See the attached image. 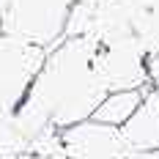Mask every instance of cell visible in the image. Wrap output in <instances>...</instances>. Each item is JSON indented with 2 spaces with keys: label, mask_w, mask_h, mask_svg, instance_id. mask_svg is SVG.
<instances>
[{
  "label": "cell",
  "mask_w": 159,
  "mask_h": 159,
  "mask_svg": "<svg viewBox=\"0 0 159 159\" xmlns=\"http://www.w3.org/2000/svg\"><path fill=\"white\" fill-rule=\"evenodd\" d=\"M96 49L99 44L82 36H66L61 44L47 49L25 102L58 132L93 118L96 107L107 96L96 71Z\"/></svg>",
  "instance_id": "1"
},
{
  "label": "cell",
  "mask_w": 159,
  "mask_h": 159,
  "mask_svg": "<svg viewBox=\"0 0 159 159\" xmlns=\"http://www.w3.org/2000/svg\"><path fill=\"white\" fill-rule=\"evenodd\" d=\"M77 0H0V33L39 49H52L69 30Z\"/></svg>",
  "instance_id": "2"
},
{
  "label": "cell",
  "mask_w": 159,
  "mask_h": 159,
  "mask_svg": "<svg viewBox=\"0 0 159 159\" xmlns=\"http://www.w3.org/2000/svg\"><path fill=\"white\" fill-rule=\"evenodd\" d=\"M44 58V49L0 33V118L11 115L28 99Z\"/></svg>",
  "instance_id": "3"
},
{
  "label": "cell",
  "mask_w": 159,
  "mask_h": 159,
  "mask_svg": "<svg viewBox=\"0 0 159 159\" xmlns=\"http://www.w3.org/2000/svg\"><path fill=\"white\" fill-rule=\"evenodd\" d=\"M96 71L104 82L107 93L112 91H145L148 80V52L140 47L134 36L118 39L96 49Z\"/></svg>",
  "instance_id": "4"
},
{
  "label": "cell",
  "mask_w": 159,
  "mask_h": 159,
  "mask_svg": "<svg viewBox=\"0 0 159 159\" xmlns=\"http://www.w3.org/2000/svg\"><path fill=\"white\" fill-rule=\"evenodd\" d=\"M61 143H63V154L69 159H129L132 157L121 129L99 124L93 118L63 129Z\"/></svg>",
  "instance_id": "5"
},
{
  "label": "cell",
  "mask_w": 159,
  "mask_h": 159,
  "mask_svg": "<svg viewBox=\"0 0 159 159\" xmlns=\"http://www.w3.org/2000/svg\"><path fill=\"white\" fill-rule=\"evenodd\" d=\"M121 134L132 154L159 151V88H145L140 107L121 126Z\"/></svg>",
  "instance_id": "6"
},
{
  "label": "cell",
  "mask_w": 159,
  "mask_h": 159,
  "mask_svg": "<svg viewBox=\"0 0 159 159\" xmlns=\"http://www.w3.org/2000/svg\"><path fill=\"white\" fill-rule=\"evenodd\" d=\"M143 93L145 91H112V93H107L104 99H102V104L96 107L93 121L121 129L129 118L134 115V110L140 107Z\"/></svg>",
  "instance_id": "7"
},
{
  "label": "cell",
  "mask_w": 159,
  "mask_h": 159,
  "mask_svg": "<svg viewBox=\"0 0 159 159\" xmlns=\"http://www.w3.org/2000/svg\"><path fill=\"white\" fill-rule=\"evenodd\" d=\"M148 80H151V88H159V52L148 58Z\"/></svg>",
  "instance_id": "8"
},
{
  "label": "cell",
  "mask_w": 159,
  "mask_h": 159,
  "mask_svg": "<svg viewBox=\"0 0 159 159\" xmlns=\"http://www.w3.org/2000/svg\"><path fill=\"white\" fill-rule=\"evenodd\" d=\"M0 159H30V157H11V154H0Z\"/></svg>",
  "instance_id": "9"
},
{
  "label": "cell",
  "mask_w": 159,
  "mask_h": 159,
  "mask_svg": "<svg viewBox=\"0 0 159 159\" xmlns=\"http://www.w3.org/2000/svg\"><path fill=\"white\" fill-rule=\"evenodd\" d=\"M63 159H69V157H63Z\"/></svg>",
  "instance_id": "10"
}]
</instances>
